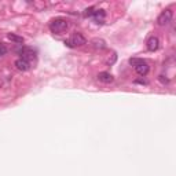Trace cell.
Returning a JSON list of instances; mask_svg holds the SVG:
<instances>
[{
	"label": "cell",
	"mask_w": 176,
	"mask_h": 176,
	"mask_svg": "<svg viewBox=\"0 0 176 176\" xmlns=\"http://www.w3.org/2000/svg\"><path fill=\"white\" fill-rule=\"evenodd\" d=\"M68 21L63 18H55L50 22V30L52 33H57V35H61L68 29Z\"/></svg>",
	"instance_id": "obj_1"
},
{
	"label": "cell",
	"mask_w": 176,
	"mask_h": 176,
	"mask_svg": "<svg viewBox=\"0 0 176 176\" xmlns=\"http://www.w3.org/2000/svg\"><path fill=\"white\" fill-rule=\"evenodd\" d=\"M87 43V39L81 35V33H74L70 39L65 40V44L68 47H70V48H74V47H80L83 46V44Z\"/></svg>",
	"instance_id": "obj_2"
},
{
	"label": "cell",
	"mask_w": 176,
	"mask_h": 176,
	"mask_svg": "<svg viewBox=\"0 0 176 176\" xmlns=\"http://www.w3.org/2000/svg\"><path fill=\"white\" fill-rule=\"evenodd\" d=\"M172 17H173L172 10H169V8H166V10L161 11V14L158 15V18H157V24H158L160 26H165V25H168L169 22L172 21Z\"/></svg>",
	"instance_id": "obj_3"
},
{
	"label": "cell",
	"mask_w": 176,
	"mask_h": 176,
	"mask_svg": "<svg viewBox=\"0 0 176 176\" xmlns=\"http://www.w3.org/2000/svg\"><path fill=\"white\" fill-rule=\"evenodd\" d=\"M17 52L21 55V58H24V59H26L29 62L36 58V51L33 48H29V47H21V48L17 50Z\"/></svg>",
	"instance_id": "obj_4"
},
{
	"label": "cell",
	"mask_w": 176,
	"mask_h": 176,
	"mask_svg": "<svg viewBox=\"0 0 176 176\" xmlns=\"http://www.w3.org/2000/svg\"><path fill=\"white\" fill-rule=\"evenodd\" d=\"M15 68L18 69L19 72H26V70H29L30 69V62L26 61V59H24V58H18L17 61H15Z\"/></svg>",
	"instance_id": "obj_5"
},
{
	"label": "cell",
	"mask_w": 176,
	"mask_h": 176,
	"mask_svg": "<svg viewBox=\"0 0 176 176\" xmlns=\"http://www.w3.org/2000/svg\"><path fill=\"white\" fill-rule=\"evenodd\" d=\"M146 47H147V50L149 51H157L158 50V47H160V40H158V37L155 36H151L149 37V40L146 41Z\"/></svg>",
	"instance_id": "obj_6"
},
{
	"label": "cell",
	"mask_w": 176,
	"mask_h": 176,
	"mask_svg": "<svg viewBox=\"0 0 176 176\" xmlns=\"http://www.w3.org/2000/svg\"><path fill=\"white\" fill-rule=\"evenodd\" d=\"M149 69H150V68H149L147 62H146V61H142L139 65L135 66V72H136L139 76H146V74L149 73Z\"/></svg>",
	"instance_id": "obj_7"
},
{
	"label": "cell",
	"mask_w": 176,
	"mask_h": 176,
	"mask_svg": "<svg viewBox=\"0 0 176 176\" xmlns=\"http://www.w3.org/2000/svg\"><path fill=\"white\" fill-rule=\"evenodd\" d=\"M98 80L102 81V83H105V84H110V83H113L114 77L108 72H101L99 74H98Z\"/></svg>",
	"instance_id": "obj_8"
},
{
	"label": "cell",
	"mask_w": 176,
	"mask_h": 176,
	"mask_svg": "<svg viewBox=\"0 0 176 176\" xmlns=\"http://www.w3.org/2000/svg\"><path fill=\"white\" fill-rule=\"evenodd\" d=\"M105 17H106V14H105L103 10H96V11H94V14H92V18L95 19V22H98V24H102Z\"/></svg>",
	"instance_id": "obj_9"
},
{
	"label": "cell",
	"mask_w": 176,
	"mask_h": 176,
	"mask_svg": "<svg viewBox=\"0 0 176 176\" xmlns=\"http://www.w3.org/2000/svg\"><path fill=\"white\" fill-rule=\"evenodd\" d=\"M7 37H8V40H11V41H14V43H17V44H22L24 41H25L24 37L18 36V35H15V33H8Z\"/></svg>",
	"instance_id": "obj_10"
},
{
	"label": "cell",
	"mask_w": 176,
	"mask_h": 176,
	"mask_svg": "<svg viewBox=\"0 0 176 176\" xmlns=\"http://www.w3.org/2000/svg\"><path fill=\"white\" fill-rule=\"evenodd\" d=\"M92 44H94V47H95V48H105V47H106V43H105L103 40H101V39H95L92 41Z\"/></svg>",
	"instance_id": "obj_11"
},
{
	"label": "cell",
	"mask_w": 176,
	"mask_h": 176,
	"mask_svg": "<svg viewBox=\"0 0 176 176\" xmlns=\"http://www.w3.org/2000/svg\"><path fill=\"white\" fill-rule=\"evenodd\" d=\"M142 61H143V59H139V58H131V59H130V63L133 66V68H135V66L139 65Z\"/></svg>",
	"instance_id": "obj_12"
},
{
	"label": "cell",
	"mask_w": 176,
	"mask_h": 176,
	"mask_svg": "<svg viewBox=\"0 0 176 176\" xmlns=\"http://www.w3.org/2000/svg\"><path fill=\"white\" fill-rule=\"evenodd\" d=\"M7 47H6V46H4V44H1V43H0V57H3V55H6V54H7Z\"/></svg>",
	"instance_id": "obj_13"
},
{
	"label": "cell",
	"mask_w": 176,
	"mask_h": 176,
	"mask_svg": "<svg viewBox=\"0 0 176 176\" xmlns=\"http://www.w3.org/2000/svg\"><path fill=\"white\" fill-rule=\"evenodd\" d=\"M158 80H160L162 84H168L169 83V79H165V76H162V74L158 77Z\"/></svg>",
	"instance_id": "obj_14"
}]
</instances>
